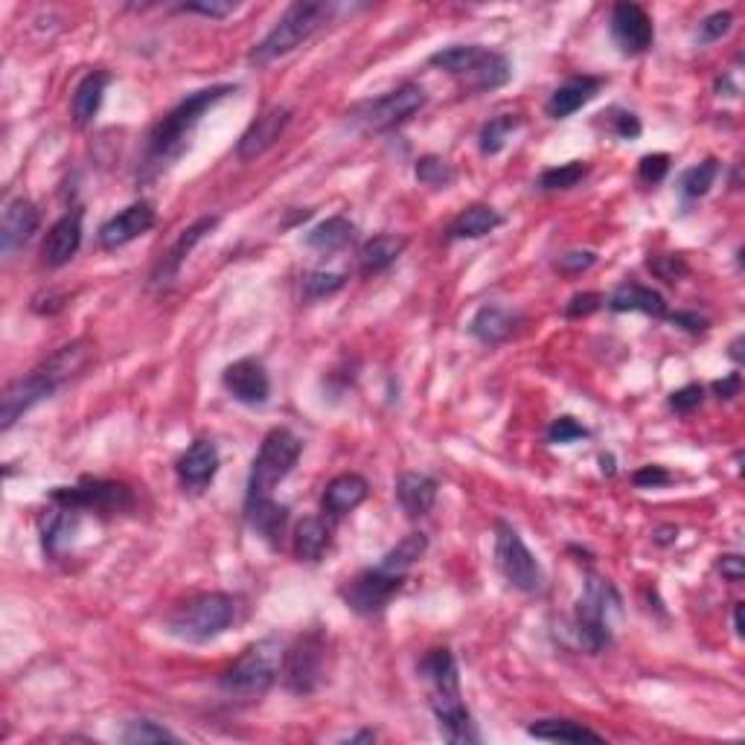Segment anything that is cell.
Returning a JSON list of instances; mask_svg holds the SVG:
<instances>
[{"instance_id": "603a6c76", "label": "cell", "mask_w": 745, "mask_h": 745, "mask_svg": "<svg viewBox=\"0 0 745 745\" xmlns=\"http://www.w3.org/2000/svg\"><path fill=\"white\" fill-rule=\"evenodd\" d=\"M38 207L29 198H12L10 205L3 207V219H0V248L3 254H12L21 245H27L33 240V233L38 231Z\"/></svg>"}, {"instance_id": "ac0fdd59", "label": "cell", "mask_w": 745, "mask_h": 745, "mask_svg": "<svg viewBox=\"0 0 745 745\" xmlns=\"http://www.w3.org/2000/svg\"><path fill=\"white\" fill-rule=\"evenodd\" d=\"M219 463H222V457H219V445H216L213 440L201 437V440H196V443L190 445V449L175 461L178 484L184 487V492H205V489L213 484L216 472H219Z\"/></svg>"}, {"instance_id": "681fc988", "label": "cell", "mask_w": 745, "mask_h": 745, "mask_svg": "<svg viewBox=\"0 0 745 745\" xmlns=\"http://www.w3.org/2000/svg\"><path fill=\"white\" fill-rule=\"evenodd\" d=\"M609 132L618 134L621 141H635L640 134V120L632 111H623V108H609Z\"/></svg>"}, {"instance_id": "d6986e66", "label": "cell", "mask_w": 745, "mask_h": 745, "mask_svg": "<svg viewBox=\"0 0 745 745\" xmlns=\"http://www.w3.org/2000/svg\"><path fill=\"white\" fill-rule=\"evenodd\" d=\"M292 123V108L274 106L268 108L266 114H259L254 123L245 129V134L236 143V158L240 160H257L259 155H266L280 137H283L285 125Z\"/></svg>"}, {"instance_id": "836d02e7", "label": "cell", "mask_w": 745, "mask_h": 745, "mask_svg": "<svg viewBox=\"0 0 745 745\" xmlns=\"http://www.w3.org/2000/svg\"><path fill=\"white\" fill-rule=\"evenodd\" d=\"M355 240V224L346 216H329L327 222L315 224L306 233V248L318 251V254H338Z\"/></svg>"}, {"instance_id": "91938a15", "label": "cell", "mask_w": 745, "mask_h": 745, "mask_svg": "<svg viewBox=\"0 0 745 745\" xmlns=\"http://www.w3.org/2000/svg\"><path fill=\"white\" fill-rule=\"evenodd\" d=\"M728 355H731V358H734L736 364L743 362V335L734 338V344H731V353H728Z\"/></svg>"}, {"instance_id": "6125c7cd", "label": "cell", "mask_w": 745, "mask_h": 745, "mask_svg": "<svg viewBox=\"0 0 745 745\" xmlns=\"http://www.w3.org/2000/svg\"><path fill=\"white\" fill-rule=\"evenodd\" d=\"M346 743H376V734L373 731H362V734H353Z\"/></svg>"}, {"instance_id": "e0dca14e", "label": "cell", "mask_w": 745, "mask_h": 745, "mask_svg": "<svg viewBox=\"0 0 745 745\" xmlns=\"http://www.w3.org/2000/svg\"><path fill=\"white\" fill-rule=\"evenodd\" d=\"M222 384L233 400L248 408H262L271 400V379H268L266 364L259 358H240V362L228 364L222 373Z\"/></svg>"}, {"instance_id": "db71d44e", "label": "cell", "mask_w": 745, "mask_h": 745, "mask_svg": "<svg viewBox=\"0 0 745 745\" xmlns=\"http://www.w3.org/2000/svg\"><path fill=\"white\" fill-rule=\"evenodd\" d=\"M673 480V475L664 469V466H656V463H649V466H640L635 475H632V484L640 489H658V487H667Z\"/></svg>"}, {"instance_id": "ba28073f", "label": "cell", "mask_w": 745, "mask_h": 745, "mask_svg": "<svg viewBox=\"0 0 745 745\" xmlns=\"http://www.w3.org/2000/svg\"><path fill=\"white\" fill-rule=\"evenodd\" d=\"M612 612H621V595L614 591L609 579L588 577L586 591L577 600L574 623H571L579 649L600 652L612 640V623H609Z\"/></svg>"}, {"instance_id": "30bf717a", "label": "cell", "mask_w": 745, "mask_h": 745, "mask_svg": "<svg viewBox=\"0 0 745 745\" xmlns=\"http://www.w3.org/2000/svg\"><path fill=\"white\" fill-rule=\"evenodd\" d=\"M283 684L294 696H312L327 675V635L312 630L294 640L283 656Z\"/></svg>"}, {"instance_id": "5b68a950", "label": "cell", "mask_w": 745, "mask_h": 745, "mask_svg": "<svg viewBox=\"0 0 745 745\" xmlns=\"http://www.w3.org/2000/svg\"><path fill=\"white\" fill-rule=\"evenodd\" d=\"M236 621V600L224 591H207L167 618V632L186 644H207L231 630Z\"/></svg>"}, {"instance_id": "be15d7a7", "label": "cell", "mask_w": 745, "mask_h": 745, "mask_svg": "<svg viewBox=\"0 0 745 745\" xmlns=\"http://www.w3.org/2000/svg\"><path fill=\"white\" fill-rule=\"evenodd\" d=\"M600 463H603V472H609V475H612V472H614L612 457H606V454H603V457H600Z\"/></svg>"}, {"instance_id": "277c9868", "label": "cell", "mask_w": 745, "mask_h": 745, "mask_svg": "<svg viewBox=\"0 0 745 745\" xmlns=\"http://www.w3.org/2000/svg\"><path fill=\"white\" fill-rule=\"evenodd\" d=\"M335 12V3H323V0H312V3H292L289 10L280 15L271 33H268L251 53L254 64H271L283 56L294 53L297 47L306 45L315 33H318Z\"/></svg>"}, {"instance_id": "d6a6232c", "label": "cell", "mask_w": 745, "mask_h": 745, "mask_svg": "<svg viewBox=\"0 0 745 745\" xmlns=\"http://www.w3.org/2000/svg\"><path fill=\"white\" fill-rule=\"evenodd\" d=\"M504 224V216L498 213L496 207L489 205H472L466 207L452 224H449V240H484L492 231H498Z\"/></svg>"}, {"instance_id": "ffe728a7", "label": "cell", "mask_w": 745, "mask_h": 745, "mask_svg": "<svg viewBox=\"0 0 745 745\" xmlns=\"http://www.w3.org/2000/svg\"><path fill=\"white\" fill-rule=\"evenodd\" d=\"M219 222H222L219 216H201V219H196V222L190 224L186 231H181L175 245H172V248L158 259V266H155V271H151V283L155 285L172 283V280L178 277V271H181V266L186 262V257L196 251V245L205 240L207 233H213L216 228H219Z\"/></svg>"}, {"instance_id": "6da1fadb", "label": "cell", "mask_w": 745, "mask_h": 745, "mask_svg": "<svg viewBox=\"0 0 745 745\" xmlns=\"http://www.w3.org/2000/svg\"><path fill=\"white\" fill-rule=\"evenodd\" d=\"M236 85H213V88H201L196 94H190L178 102L167 117H160L158 123L151 125L149 134H146V149H143L141 172L137 178L141 181H155L158 175H163L175 160H181L186 149H190V137L201 123V117L222 102L224 97L236 94Z\"/></svg>"}, {"instance_id": "60d3db41", "label": "cell", "mask_w": 745, "mask_h": 745, "mask_svg": "<svg viewBox=\"0 0 745 745\" xmlns=\"http://www.w3.org/2000/svg\"><path fill=\"white\" fill-rule=\"evenodd\" d=\"M120 740L129 745H146V743H178V736L169 728L151 722V719H132L123 728Z\"/></svg>"}, {"instance_id": "3957f363", "label": "cell", "mask_w": 745, "mask_h": 745, "mask_svg": "<svg viewBox=\"0 0 745 745\" xmlns=\"http://www.w3.org/2000/svg\"><path fill=\"white\" fill-rule=\"evenodd\" d=\"M431 68L445 71L449 76L466 82V88L487 94V90L504 88L506 82L513 80V64L504 53H496L489 47L480 45H454L445 50H437L428 59Z\"/></svg>"}, {"instance_id": "1f68e13d", "label": "cell", "mask_w": 745, "mask_h": 745, "mask_svg": "<svg viewBox=\"0 0 745 745\" xmlns=\"http://www.w3.org/2000/svg\"><path fill=\"white\" fill-rule=\"evenodd\" d=\"M405 248H408V242L402 240V236H391V233L373 236L358 251V271H362V277L382 274V271H388L402 257Z\"/></svg>"}, {"instance_id": "7402d4cb", "label": "cell", "mask_w": 745, "mask_h": 745, "mask_svg": "<svg viewBox=\"0 0 745 745\" xmlns=\"http://www.w3.org/2000/svg\"><path fill=\"white\" fill-rule=\"evenodd\" d=\"M600 88H603V80H597V76H588V73L571 76L550 94L548 102H545V114L550 120H569V117L577 114L579 108L588 106L600 94Z\"/></svg>"}, {"instance_id": "7dc6e473", "label": "cell", "mask_w": 745, "mask_h": 745, "mask_svg": "<svg viewBox=\"0 0 745 745\" xmlns=\"http://www.w3.org/2000/svg\"><path fill=\"white\" fill-rule=\"evenodd\" d=\"M240 10V3L231 0H198V3H181L178 12H190V15H205V19H228Z\"/></svg>"}, {"instance_id": "bcb514c9", "label": "cell", "mask_w": 745, "mask_h": 745, "mask_svg": "<svg viewBox=\"0 0 745 745\" xmlns=\"http://www.w3.org/2000/svg\"><path fill=\"white\" fill-rule=\"evenodd\" d=\"M670 172V155L664 151H652V155H644L638 160V178L644 184H661Z\"/></svg>"}, {"instance_id": "9f6ffc18", "label": "cell", "mask_w": 745, "mask_h": 745, "mask_svg": "<svg viewBox=\"0 0 745 745\" xmlns=\"http://www.w3.org/2000/svg\"><path fill=\"white\" fill-rule=\"evenodd\" d=\"M719 574L728 579V583H740L745 577V565L740 553H725L719 557Z\"/></svg>"}, {"instance_id": "6f0895ef", "label": "cell", "mask_w": 745, "mask_h": 745, "mask_svg": "<svg viewBox=\"0 0 745 745\" xmlns=\"http://www.w3.org/2000/svg\"><path fill=\"white\" fill-rule=\"evenodd\" d=\"M740 388H743V376H740V373H731V376H725V379L713 382V393H717V400H725V402L740 396Z\"/></svg>"}, {"instance_id": "f35d334b", "label": "cell", "mask_w": 745, "mask_h": 745, "mask_svg": "<svg viewBox=\"0 0 745 745\" xmlns=\"http://www.w3.org/2000/svg\"><path fill=\"white\" fill-rule=\"evenodd\" d=\"M717 175H719L717 158L701 160V163H696V167L684 169L682 178H679V193H682L687 201H696V198L708 196L710 186H713V181H717Z\"/></svg>"}, {"instance_id": "11a10c76", "label": "cell", "mask_w": 745, "mask_h": 745, "mask_svg": "<svg viewBox=\"0 0 745 745\" xmlns=\"http://www.w3.org/2000/svg\"><path fill=\"white\" fill-rule=\"evenodd\" d=\"M667 320H670L673 327L687 329V332H693V335H699V332H708V327H710V320L701 318L699 312H673V315H670Z\"/></svg>"}, {"instance_id": "44dd1931", "label": "cell", "mask_w": 745, "mask_h": 745, "mask_svg": "<svg viewBox=\"0 0 745 745\" xmlns=\"http://www.w3.org/2000/svg\"><path fill=\"white\" fill-rule=\"evenodd\" d=\"M82 248V210L73 207L47 231L45 245H41V262L47 268L68 266Z\"/></svg>"}, {"instance_id": "e575fe53", "label": "cell", "mask_w": 745, "mask_h": 745, "mask_svg": "<svg viewBox=\"0 0 745 745\" xmlns=\"http://www.w3.org/2000/svg\"><path fill=\"white\" fill-rule=\"evenodd\" d=\"M527 734L548 743H603V736L574 719H539L527 728Z\"/></svg>"}, {"instance_id": "4fadbf2b", "label": "cell", "mask_w": 745, "mask_h": 745, "mask_svg": "<svg viewBox=\"0 0 745 745\" xmlns=\"http://www.w3.org/2000/svg\"><path fill=\"white\" fill-rule=\"evenodd\" d=\"M405 579L408 577L391 574L382 565L364 569L353 579H346V586L341 588V600H344L350 612L362 614V618H373V614H382L388 609V603L405 586Z\"/></svg>"}, {"instance_id": "f1b7e54d", "label": "cell", "mask_w": 745, "mask_h": 745, "mask_svg": "<svg viewBox=\"0 0 745 745\" xmlns=\"http://www.w3.org/2000/svg\"><path fill=\"white\" fill-rule=\"evenodd\" d=\"M108 85H111V76H108L106 71H90L88 76L76 85L71 99V117L80 129H88V125L97 120Z\"/></svg>"}, {"instance_id": "8fae6325", "label": "cell", "mask_w": 745, "mask_h": 745, "mask_svg": "<svg viewBox=\"0 0 745 745\" xmlns=\"http://www.w3.org/2000/svg\"><path fill=\"white\" fill-rule=\"evenodd\" d=\"M50 501L80 510V513H97V515H120L132 513L137 506V498L125 484L102 478H82L76 487H53L50 489Z\"/></svg>"}, {"instance_id": "f907efd6", "label": "cell", "mask_w": 745, "mask_h": 745, "mask_svg": "<svg viewBox=\"0 0 745 745\" xmlns=\"http://www.w3.org/2000/svg\"><path fill=\"white\" fill-rule=\"evenodd\" d=\"M603 303H606L603 294L579 292V294H574V297L569 301V306H565V318H571V320L588 318V315H595V312L603 309Z\"/></svg>"}, {"instance_id": "d590c367", "label": "cell", "mask_w": 745, "mask_h": 745, "mask_svg": "<svg viewBox=\"0 0 745 745\" xmlns=\"http://www.w3.org/2000/svg\"><path fill=\"white\" fill-rule=\"evenodd\" d=\"M426 550H428L426 533H408V536H405L396 548H391L388 553H384L379 565L391 571V574L408 577V571L417 565L419 559L426 557Z\"/></svg>"}, {"instance_id": "b9f144b4", "label": "cell", "mask_w": 745, "mask_h": 745, "mask_svg": "<svg viewBox=\"0 0 745 745\" xmlns=\"http://www.w3.org/2000/svg\"><path fill=\"white\" fill-rule=\"evenodd\" d=\"M346 277L335 274V271H309V274H303V297L320 301V297H329V294L341 292Z\"/></svg>"}, {"instance_id": "8992f818", "label": "cell", "mask_w": 745, "mask_h": 745, "mask_svg": "<svg viewBox=\"0 0 745 745\" xmlns=\"http://www.w3.org/2000/svg\"><path fill=\"white\" fill-rule=\"evenodd\" d=\"M283 656L285 647L277 638L257 640V644H251V647L219 675V687H222L228 696H242V699L262 696V693L271 691V684L280 679Z\"/></svg>"}, {"instance_id": "ab89813d", "label": "cell", "mask_w": 745, "mask_h": 745, "mask_svg": "<svg viewBox=\"0 0 745 745\" xmlns=\"http://www.w3.org/2000/svg\"><path fill=\"white\" fill-rule=\"evenodd\" d=\"M414 175L423 186H431V190H445V186L454 184V169L452 163L440 155H423L414 167Z\"/></svg>"}, {"instance_id": "74e56055", "label": "cell", "mask_w": 745, "mask_h": 745, "mask_svg": "<svg viewBox=\"0 0 745 745\" xmlns=\"http://www.w3.org/2000/svg\"><path fill=\"white\" fill-rule=\"evenodd\" d=\"M588 172H591L588 160H569V163H559V167H550L541 172L539 190H545V193H565V190H574L579 181H586Z\"/></svg>"}, {"instance_id": "94428289", "label": "cell", "mask_w": 745, "mask_h": 745, "mask_svg": "<svg viewBox=\"0 0 745 745\" xmlns=\"http://www.w3.org/2000/svg\"><path fill=\"white\" fill-rule=\"evenodd\" d=\"M734 632H736V635H740V638H743V603H736L734 606Z\"/></svg>"}, {"instance_id": "83f0119b", "label": "cell", "mask_w": 745, "mask_h": 745, "mask_svg": "<svg viewBox=\"0 0 745 745\" xmlns=\"http://www.w3.org/2000/svg\"><path fill=\"white\" fill-rule=\"evenodd\" d=\"M515 327H518V315L498 303H487L475 312V318L469 320V332L478 338L480 344L498 346L504 344L506 338L513 335Z\"/></svg>"}, {"instance_id": "4dcf8cb0", "label": "cell", "mask_w": 745, "mask_h": 745, "mask_svg": "<svg viewBox=\"0 0 745 745\" xmlns=\"http://www.w3.org/2000/svg\"><path fill=\"white\" fill-rule=\"evenodd\" d=\"M606 306H609L612 312H640V315H652V318L667 315L664 294L640 283L618 285V289L609 294Z\"/></svg>"}, {"instance_id": "cb8c5ba5", "label": "cell", "mask_w": 745, "mask_h": 745, "mask_svg": "<svg viewBox=\"0 0 745 745\" xmlns=\"http://www.w3.org/2000/svg\"><path fill=\"white\" fill-rule=\"evenodd\" d=\"M370 496V484L355 472H344L327 484L323 496H320V506L329 518H344L346 513H353L355 506H362Z\"/></svg>"}, {"instance_id": "7bdbcfd3", "label": "cell", "mask_w": 745, "mask_h": 745, "mask_svg": "<svg viewBox=\"0 0 745 745\" xmlns=\"http://www.w3.org/2000/svg\"><path fill=\"white\" fill-rule=\"evenodd\" d=\"M647 268L658 277V280H664V283L670 285H675L679 280H684V277L691 274L687 259L679 257V254H656V257L647 259Z\"/></svg>"}, {"instance_id": "816d5d0a", "label": "cell", "mask_w": 745, "mask_h": 745, "mask_svg": "<svg viewBox=\"0 0 745 745\" xmlns=\"http://www.w3.org/2000/svg\"><path fill=\"white\" fill-rule=\"evenodd\" d=\"M595 262H597L595 251H569V254H562V257L557 259V271L559 274L577 277V274H583V271H588Z\"/></svg>"}, {"instance_id": "f546056e", "label": "cell", "mask_w": 745, "mask_h": 745, "mask_svg": "<svg viewBox=\"0 0 745 745\" xmlns=\"http://www.w3.org/2000/svg\"><path fill=\"white\" fill-rule=\"evenodd\" d=\"M332 545V524L327 515H306L294 530V557L301 562H320Z\"/></svg>"}, {"instance_id": "ee69618b", "label": "cell", "mask_w": 745, "mask_h": 745, "mask_svg": "<svg viewBox=\"0 0 745 745\" xmlns=\"http://www.w3.org/2000/svg\"><path fill=\"white\" fill-rule=\"evenodd\" d=\"M583 437H588V428L583 426V423H577L574 417H557L553 423H550L548 428V443H559V445H569V443H577V440H583Z\"/></svg>"}, {"instance_id": "2e32d148", "label": "cell", "mask_w": 745, "mask_h": 745, "mask_svg": "<svg viewBox=\"0 0 745 745\" xmlns=\"http://www.w3.org/2000/svg\"><path fill=\"white\" fill-rule=\"evenodd\" d=\"M155 222H158L155 205L146 201V198H141V201H134V205H129L117 216H111L108 222H102V228H99V233H97L99 248H106V251L125 248V245H132L134 240L146 236V233L155 228Z\"/></svg>"}, {"instance_id": "9a60e30c", "label": "cell", "mask_w": 745, "mask_h": 745, "mask_svg": "<svg viewBox=\"0 0 745 745\" xmlns=\"http://www.w3.org/2000/svg\"><path fill=\"white\" fill-rule=\"evenodd\" d=\"M609 29H612L614 45L623 56L647 53L656 41L652 19L640 3H618L612 10V19H609Z\"/></svg>"}, {"instance_id": "7a4b0ae2", "label": "cell", "mask_w": 745, "mask_h": 745, "mask_svg": "<svg viewBox=\"0 0 745 745\" xmlns=\"http://www.w3.org/2000/svg\"><path fill=\"white\" fill-rule=\"evenodd\" d=\"M417 675L428 684V705L435 710V719L449 743H478L480 736L475 731L472 713L466 708L461 693V675H457V661L452 649L437 647L428 649L419 658Z\"/></svg>"}, {"instance_id": "9c48e42d", "label": "cell", "mask_w": 745, "mask_h": 745, "mask_svg": "<svg viewBox=\"0 0 745 745\" xmlns=\"http://www.w3.org/2000/svg\"><path fill=\"white\" fill-rule=\"evenodd\" d=\"M428 102V94L414 82H405L400 88L388 90L382 97L364 99L358 106L350 111V123L358 129V132L367 134H384L400 129L402 123H408L411 117L419 114Z\"/></svg>"}, {"instance_id": "5bb4252c", "label": "cell", "mask_w": 745, "mask_h": 745, "mask_svg": "<svg viewBox=\"0 0 745 745\" xmlns=\"http://www.w3.org/2000/svg\"><path fill=\"white\" fill-rule=\"evenodd\" d=\"M62 391L59 384L47 376L41 367H36L27 376H21L15 382L7 384V391L0 393V428L10 431L27 411H33L38 402L53 400L56 393Z\"/></svg>"}, {"instance_id": "c3c4849f", "label": "cell", "mask_w": 745, "mask_h": 745, "mask_svg": "<svg viewBox=\"0 0 745 745\" xmlns=\"http://www.w3.org/2000/svg\"><path fill=\"white\" fill-rule=\"evenodd\" d=\"M64 306H68V294L59 292V289H41V292L33 294V301H29V309L36 312V315H41V318H53V315H59Z\"/></svg>"}, {"instance_id": "680465c9", "label": "cell", "mask_w": 745, "mask_h": 745, "mask_svg": "<svg viewBox=\"0 0 745 745\" xmlns=\"http://www.w3.org/2000/svg\"><path fill=\"white\" fill-rule=\"evenodd\" d=\"M675 539H679V530H675L673 524H667V527H658V530H656V541H658V545H673Z\"/></svg>"}, {"instance_id": "f6af8a7d", "label": "cell", "mask_w": 745, "mask_h": 745, "mask_svg": "<svg viewBox=\"0 0 745 745\" xmlns=\"http://www.w3.org/2000/svg\"><path fill=\"white\" fill-rule=\"evenodd\" d=\"M731 24H734V15L728 10L710 12L708 19L699 24V45H713V41H719L722 36H728V33H731Z\"/></svg>"}, {"instance_id": "f5cc1de1", "label": "cell", "mask_w": 745, "mask_h": 745, "mask_svg": "<svg viewBox=\"0 0 745 745\" xmlns=\"http://www.w3.org/2000/svg\"><path fill=\"white\" fill-rule=\"evenodd\" d=\"M701 402H705V388L701 384H684V388L670 393V408L675 414H691V411L699 408Z\"/></svg>"}, {"instance_id": "8d00e7d4", "label": "cell", "mask_w": 745, "mask_h": 745, "mask_svg": "<svg viewBox=\"0 0 745 745\" xmlns=\"http://www.w3.org/2000/svg\"><path fill=\"white\" fill-rule=\"evenodd\" d=\"M522 114H498L492 117V120H487L478 134L480 155H484V158H492L498 151H504V146L510 143V137L522 129Z\"/></svg>"}, {"instance_id": "7c38bea8", "label": "cell", "mask_w": 745, "mask_h": 745, "mask_svg": "<svg viewBox=\"0 0 745 745\" xmlns=\"http://www.w3.org/2000/svg\"><path fill=\"white\" fill-rule=\"evenodd\" d=\"M496 565L501 577L524 595H539L545 588V571L533 550L524 545L513 524L496 522Z\"/></svg>"}, {"instance_id": "484cf974", "label": "cell", "mask_w": 745, "mask_h": 745, "mask_svg": "<svg viewBox=\"0 0 745 745\" xmlns=\"http://www.w3.org/2000/svg\"><path fill=\"white\" fill-rule=\"evenodd\" d=\"M437 492H440V484L426 472H405L396 480V501L408 518H423L431 513V506L437 504Z\"/></svg>"}, {"instance_id": "4316f807", "label": "cell", "mask_w": 745, "mask_h": 745, "mask_svg": "<svg viewBox=\"0 0 745 745\" xmlns=\"http://www.w3.org/2000/svg\"><path fill=\"white\" fill-rule=\"evenodd\" d=\"M90 362H94V344H90L88 338H80V341H71V344H64L62 350H56V353L50 355L45 364H38V367H41L59 388H64V384L73 382L80 373L88 370Z\"/></svg>"}, {"instance_id": "d4e9b609", "label": "cell", "mask_w": 745, "mask_h": 745, "mask_svg": "<svg viewBox=\"0 0 745 745\" xmlns=\"http://www.w3.org/2000/svg\"><path fill=\"white\" fill-rule=\"evenodd\" d=\"M245 522L268 548L277 550L283 545L285 524H289V506L277 504L274 498H259V501H245Z\"/></svg>"}, {"instance_id": "52a82bcc", "label": "cell", "mask_w": 745, "mask_h": 745, "mask_svg": "<svg viewBox=\"0 0 745 745\" xmlns=\"http://www.w3.org/2000/svg\"><path fill=\"white\" fill-rule=\"evenodd\" d=\"M303 454V440L289 428H271L259 445L257 457L251 463L248 492L245 501H259V498H274V489L280 480L292 475Z\"/></svg>"}]
</instances>
